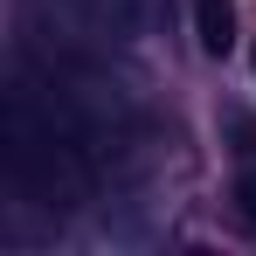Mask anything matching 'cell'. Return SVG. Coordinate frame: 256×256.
Listing matches in <instances>:
<instances>
[{"label":"cell","mask_w":256,"mask_h":256,"mask_svg":"<svg viewBox=\"0 0 256 256\" xmlns=\"http://www.w3.org/2000/svg\"><path fill=\"white\" fill-rule=\"evenodd\" d=\"M250 62H256V56H250Z\"/></svg>","instance_id":"obj_4"},{"label":"cell","mask_w":256,"mask_h":256,"mask_svg":"<svg viewBox=\"0 0 256 256\" xmlns=\"http://www.w3.org/2000/svg\"><path fill=\"white\" fill-rule=\"evenodd\" d=\"M236 214H242V222L256 228V166L242 173V180H236Z\"/></svg>","instance_id":"obj_3"},{"label":"cell","mask_w":256,"mask_h":256,"mask_svg":"<svg viewBox=\"0 0 256 256\" xmlns=\"http://www.w3.org/2000/svg\"><path fill=\"white\" fill-rule=\"evenodd\" d=\"M48 14V35L62 42H90V48H118L138 42L160 14V0H35Z\"/></svg>","instance_id":"obj_1"},{"label":"cell","mask_w":256,"mask_h":256,"mask_svg":"<svg viewBox=\"0 0 256 256\" xmlns=\"http://www.w3.org/2000/svg\"><path fill=\"white\" fill-rule=\"evenodd\" d=\"M194 42H201V56L236 48V7L228 0H194Z\"/></svg>","instance_id":"obj_2"}]
</instances>
